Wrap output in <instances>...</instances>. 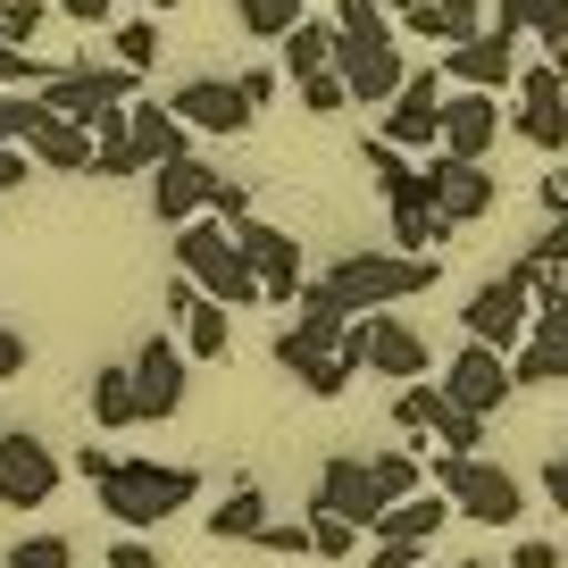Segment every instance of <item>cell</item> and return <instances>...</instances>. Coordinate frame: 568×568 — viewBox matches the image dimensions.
<instances>
[{"mask_svg":"<svg viewBox=\"0 0 568 568\" xmlns=\"http://www.w3.org/2000/svg\"><path fill=\"white\" fill-rule=\"evenodd\" d=\"M444 276V260H409V251H343L326 276H310L302 302L343 310V318H376V310H402L418 302L426 284Z\"/></svg>","mask_w":568,"mask_h":568,"instance_id":"1","label":"cell"},{"mask_svg":"<svg viewBox=\"0 0 568 568\" xmlns=\"http://www.w3.org/2000/svg\"><path fill=\"white\" fill-rule=\"evenodd\" d=\"M92 494H101V510L118 518L125 535H151V527H168L176 510H193V494H201V477L184 460H109V477H92Z\"/></svg>","mask_w":568,"mask_h":568,"instance_id":"2","label":"cell"},{"mask_svg":"<svg viewBox=\"0 0 568 568\" xmlns=\"http://www.w3.org/2000/svg\"><path fill=\"white\" fill-rule=\"evenodd\" d=\"M168 260H176V276H193L201 293H210V302H226V310L267 302L260 276H251V260H243V243H234V226H217V217L176 226V234H168Z\"/></svg>","mask_w":568,"mask_h":568,"instance_id":"3","label":"cell"},{"mask_svg":"<svg viewBox=\"0 0 568 568\" xmlns=\"http://www.w3.org/2000/svg\"><path fill=\"white\" fill-rule=\"evenodd\" d=\"M426 477H435V494L452 501V518H468V527H510V518H527V485H518L501 460H485V452H477V460L435 452Z\"/></svg>","mask_w":568,"mask_h":568,"instance_id":"4","label":"cell"},{"mask_svg":"<svg viewBox=\"0 0 568 568\" xmlns=\"http://www.w3.org/2000/svg\"><path fill=\"white\" fill-rule=\"evenodd\" d=\"M460 326H468V343H485V352L510 359L518 343L535 335V267H527V260H510L501 276H485L477 293H468Z\"/></svg>","mask_w":568,"mask_h":568,"instance_id":"5","label":"cell"},{"mask_svg":"<svg viewBox=\"0 0 568 568\" xmlns=\"http://www.w3.org/2000/svg\"><path fill=\"white\" fill-rule=\"evenodd\" d=\"M343 359L352 368H368V376H393V385H418L426 376V335L409 318H393V310H376V318H352L343 326Z\"/></svg>","mask_w":568,"mask_h":568,"instance_id":"6","label":"cell"},{"mask_svg":"<svg viewBox=\"0 0 568 568\" xmlns=\"http://www.w3.org/2000/svg\"><path fill=\"white\" fill-rule=\"evenodd\" d=\"M42 109H51V118H75L92 134L109 109H134V75L101 68V59H84V68H51V75H42Z\"/></svg>","mask_w":568,"mask_h":568,"instance_id":"7","label":"cell"},{"mask_svg":"<svg viewBox=\"0 0 568 568\" xmlns=\"http://www.w3.org/2000/svg\"><path fill=\"white\" fill-rule=\"evenodd\" d=\"M59 477H68V460L34 426H0V510H42L59 494Z\"/></svg>","mask_w":568,"mask_h":568,"instance_id":"8","label":"cell"},{"mask_svg":"<svg viewBox=\"0 0 568 568\" xmlns=\"http://www.w3.org/2000/svg\"><path fill=\"white\" fill-rule=\"evenodd\" d=\"M444 68H409V84L393 92V109H385V125L376 134L393 142V151H444Z\"/></svg>","mask_w":568,"mask_h":568,"instance_id":"9","label":"cell"},{"mask_svg":"<svg viewBox=\"0 0 568 568\" xmlns=\"http://www.w3.org/2000/svg\"><path fill=\"white\" fill-rule=\"evenodd\" d=\"M335 75H343V92H352V109H393V92L409 84L402 34H393V42H352V34H335Z\"/></svg>","mask_w":568,"mask_h":568,"instance_id":"10","label":"cell"},{"mask_svg":"<svg viewBox=\"0 0 568 568\" xmlns=\"http://www.w3.org/2000/svg\"><path fill=\"white\" fill-rule=\"evenodd\" d=\"M234 243H243V260H251V276H260L267 302H293V310H302L310 276H302V243H293V234L267 226V217H243V226H234Z\"/></svg>","mask_w":568,"mask_h":568,"instance_id":"11","label":"cell"},{"mask_svg":"<svg viewBox=\"0 0 568 568\" xmlns=\"http://www.w3.org/2000/svg\"><path fill=\"white\" fill-rule=\"evenodd\" d=\"M125 368H134L142 426H151V418H176V409H184V393H193V359H184V343H176V335H151L134 359H125Z\"/></svg>","mask_w":568,"mask_h":568,"instance_id":"12","label":"cell"},{"mask_svg":"<svg viewBox=\"0 0 568 568\" xmlns=\"http://www.w3.org/2000/svg\"><path fill=\"white\" fill-rule=\"evenodd\" d=\"M168 118H184V134H251L260 109H251L243 84H226V75H193V84L168 92Z\"/></svg>","mask_w":568,"mask_h":568,"instance_id":"13","label":"cell"},{"mask_svg":"<svg viewBox=\"0 0 568 568\" xmlns=\"http://www.w3.org/2000/svg\"><path fill=\"white\" fill-rule=\"evenodd\" d=\"M510 393H518V385H510V359H501V352H485V343H460V352H452V368H444V402H452V409L494 418Z\"/></svg>","mask_w":568,"mask_h":568,"instance_id":"14","label":"cell"},{"mask_svg":"<svg viewBox=\"0 0 568 568\" xmlns=\"http://www.w3.org/2000/svg\"><path fill=\"white\" fill-rule=\"evenodd\" d=\"M426 184H435V217L444 226H477V217H494V201H501V184H494V168H477V160H426Z\"/></svg>","mask_w":568,"mask_h":568,"instance_id":"15","label":"cell"},{"mask_svg":"<svg viewBox=\"0 0 568 568\" xmlns=\"http://www.w3.org/2000/svg\"><path fill=\"white\" fill-rule=\"evenodd\" d=\"M310 510H335V518H352V527L368 535L376 518H385V494H376V477H368V452H335V460L318 468Z\"/></svg>","mask_w":568,"mask_h":568,"instance_id":"16","label":"cell"},{"mask_svg":"<svg viewBox=\"0 0 568 568\" xmlns=\"http://www.w3.org/2000/svg\"><path fill=\"white\" fill-rule=\"evenodd\" d=\"M518 134L535 151H568V75L560 68H518Z\"/></svg>","mask_w":568,"mask_h":568,"instance_id":"17","label":"cell"},{"mask_svg":"<svg viewBox=\"0 0 568 568\" xmlns=\"http://www.w3.org/2000/svg\"><path fill=\"white\" fill-rule=\"evenodd\" d=\"M435 68H444V84H452V92H494V101H501V92L518 84V42L485 26L477 42H460V51H444V59H435Z\"/></svg>","mask_w":568,"mask_h":568,"instance_id":"18","label":"cell"},{"mask_svg":"<svg viewBox=\"0 0 568 568\" xmlns=\"http://www.w3.org/2000/svg\"><path fill=\"white\" fill-rule=\"evenodd\" d=\"M210 193H217V168H201L193 151L168 160V168H151V217H160L168 234L193 226V217H210Z\"/></svg>","mask_w":568,"mask_h":568,"instance_id":"19","label":"cell"},{"mask_svg":"<svg viewBox=\"0 0 568 568\" xmlns=\"http://www.w3.org/2000/svg\"><path fill=\"white\" fill-rule=\"evenodd\" d=\"M501 142V101L494 92H444V160H494Z\"/></svg>","mask_w":568,"mask_h":568,"instance_id":"20","label":"cell"},{"mask_svg":"<svg viewBox=\"0 0 568 568\" xmlns=\"http://www.w3.org/2000/svg\"><path fill=\"white\" fill-rule=\"evenodd\" d=\"M485 26H494V9H485V0H418V9L402 18V34L435 42V59H444V51H460V42H477Z\"/></svg>","mask_w":568,"mask_h":568,"instance_id":"21","label":"cell"},{"mask_svg":"<svg viewBox=\"0 0 568 568\" xmlns=\"http://www.w3.org/2000/svg\"><path fill=\"white\" fill-rule=\"evenodd\" d=\"M276 368L293 376L310 402H343V393H352V376H359L343 352H302V343H284V335H276Z\"/></svg>","mask_w":568,"mask_h":568,"instance_id":"22","label":"cell"},{"mask_svg":"<svg viewBox=\"0 0 568 568\" xmlns=\"http://www.w3.org/2000/svg\"><path fill=\"white\" fill-rule=\"evenodd\" d=\"M452 527V501L426 485V494H409V501H393L385 518L368 527V544H435V535Z\"/></svg>","mask_w":568,"mask_h":568,"instance_id":"23","label":"cell"},{"mask_svg":"<svg viewBox=\"0 0 568 568\" xmlns=\"http://www.w3.org/2000/svg\"><path fill=\"white\" fill-rule=\"evenodd\" d=\"M125 125H134V160H142V176L151 168H168V160H184V118H168V101H134L125 109Z\"/></svg>","mask_w":568,"mask_h":568,"instance_id":"24","label":"cell"},{"mask_svg":"<svg viewBox=\"0 0 568 568\" xmlns=\"http://www.w3.org/2000/svg\"><path fill=\"white\" fill-rule=\"evenodd\" d=\"M26 160L51 168V176H92V134L75 118H42L34 142H26Z\"/></svg>","mask_w":568,"mask_h":568,"instance_id":"25","label":"cell"},{"mask_svg":"<svg viewBox=\"0 0 568 568\" xmlns=\"http://www.w3.org/2000/svg\"><path fill=\"white\" fill-rule=\"evenodd\" d=\"M176 343H184V359H226L234 352V310L201 293V302L176 318Z\"/></svg>","mask_w":568,"mask_h":568,"instance_id":"26","label":"cell"},{"mask_svg":"<svg viewBox=\"0 0 568 568\" xmlns=\"http://www.w3.org/2000/svg\"><path fill=\"white\" fill-rule=\"evenodd\" d=\"M84 409L101 435H118V426H142V402H134V368H92L84 385Z\"/></svg>","mask_w":568,"mask_h":568,"instance_id":"27","label":"cell"},{"mask_svg":"<svg viewBox=\"0 0 568 568\" xmlns=\"http://www.w3.org/2000/svg\"><path fill=\"white\" fill-rule=\"evenodd\" d=\"M276 59H284L293 84H302V75H326V68H335V18H302L293 34L276 42Z\"/></svg>","mask_w":568,"mask_h":568,"instance_id":"28","label":"cell"},{"mask_svg":"<svg viewBox=\"0 0 568 568\" xmlns=\"http://www.w3.org/2000/svg\"><path fill=\"white\" fill-rule=\"evenodd\" d=\"M201 527H210L217 544H260V527H267V494H260V485H234V494H217V510L201 518Z\"/></svg>","mask_w":568,"mask_h":568,"instance_id":"29","label":"cell"},{"mask_svg":"<svg viewBox=\"0 0 568 568\" xmlns=\"http://www.w3.org/2000/svg\"><path fill=\"white\" fill-rule=\"evenodd\" d=\"M368 477H376V494H385V510H393V501L426 494V452H368Z\"/></svg>","mask_w":568,"mask_h":568,"instance_id":"30","label":"cell"},{"mask_svg":"<svg viewBox=\"0 0 568 568\" xmlns=\"http://www.w3.org/2000/svg\"><path fill=\"white\" fill-rule=\"evenodd\" d=\"M302 18H310L302 0H234V26H243V34H260V42H284Z\"/></svg>","mask_w":568,"mask_h":568,"instance_id":"31","label":"cell"},{"mask_svg":"<svg viewBox=\"0 0 568 568\" xmlns=\"http://www.w3.org/2000/svg\"><path fill=\"white\" fill-rule=\"evenodd\" d=\"M510 385H568V343H518L510 352Z\"/></svg>","mask_w":568,"mask_h":568,"instance_id":"32","label":"cell"},{"mask_svg":"<svg viewBox=\"0 0 568 568\" xmlns=\"http://www.w3.org/2000/svg\"><path fill=\"white\" fill-rule=\"evenodd\" d=\"M109 51H118L125 75H151L160 68V18H125L118 34H109Z\"/></svg>","mask_w":568,"mask_h":568,"instance_id":"33","label":"cell"},{"mask_svg":"<svg viewBox=\"0 0 568 568\" xmlns=\"http://www.w3.org/2000/svg\"><path fill=\"white\" fill-rule=\"evenodd\" d=\"M535 343H568V276L535 267Z\"/></svg>","mask_w":568,"mask_h":568,"instance_id":"34","label":"cell"},{"mask_svg":"<svg viewBox=\"0 0 568 568\" xmlns=\"http://www.w3.org/2000/svg\"><path fill=\"white\" fill-rule=\"evenodd\" d=\"M42 118H51V109H42V92H0V151H26Z\"/></svg>","mask_w":568,"mask_h":568,"instance_id":"35","label":"cell"},{"mask_svg":"<svg viewBox=\"0 0 568 568\" xmlns=\"http://www.w3.org/2000/svg\"><path fill=\"white\" fill-rule=\"evenodd\" d=\"M435 418H444V385H402L393 393V426H402V435H435Z\"/></svg>","mask_w":568,"mask_h":568,"instance_id":"36","label":"cell"},{"mask_svg":"<svg viewBox=\"0 0 568 568\" xmlns=\"http://www.w3.org/2000/svg\"><path fill=\"white\" fill-rule=\"evenodd\" d=\"M359 160H368V176H376V193H385V201L402 193L409 176H418V168H409V151H393L385 134H368V142H359Z\"/></svg>","mask_w":568,"mask_h":568,"instance_id":"37","label":"cell"},{"mask_svg":"<svg viewBox=\"0 0 568 568\" xmlns=\"http://www.w3.org/2000/svg\"><path fill=\"white\" fill-rule=\"evenodd\" d=\"M359 551V527L335 510H310V560H352Z\"/></svg>","mask_w":568,"mask_h":568,"instance_id":"38","label":"cell"},{"mask_svg":"<svg viewBox=\"0 0 568 568\" xmlns=\"http://www.w3.org/2000/svg\"><path fill=\"white\" fill-rule=\"evenodd\" d=\"M527 34L544 42V68L568 75V0H535V26H527Z\"/></svg>","mask_w":568,"mask_h":568,"instance_id":"39","label":"cell"},{"mask_svg":"<svg viewBox=\"0 0 568 568\" xmlns=\"http://www.w3.org/2000/svg\"><path fill=\"white\" fill-rule=\"evenodd\" d=\"M335 34H352V42H393V18L376 9V0H335Z\"/></svg>","mask_w":568,"mask_h":568,"instance_id":"40","label":"cell"},{"mask_svg":"<svg viewBox=\"0 0 568 568\" xmlns=\"http://www.w3.org/2000/svg\"><path fill=\"white\" fill-rule=\"evenodd\" d=\"M0 568H75V544H68V535H26Z\"/></svg>","mask_w":568,"mask_h":568,"instance_id":"41","label":"cell"},{"mask_svg":"<svg viewBox=\"0 0 568 568\" xmlns=\"http://www.w3.org/2000/svg\"><path fill=\"white\" fill-rule=\"evenodd\" d=\"M260 551H267V560H310V518H267Z\"/></svg>","mask_w":568,"mask_h":568,"instance_id":"42","label":"cell"},{"mask_svg":"<svg viewBox=\"0 0 568 568\" xmlns=\"http://www.w3.org/2000/svg\"><path fill=\"white\" fill-rule=\"evenodd\" d=\"M293 92H302L310 118H335V109H352V92H343V75H335V68H326V75H302Z\"/></svg>","mask_w":568,"mask_h":568,"instance_id":"43","label":"cell"},{"mask_svg":"<svg viewBox=\"0 0 568 568\" xmlns=\"http://www.w3.org/2000/svg\"><path fill=\"white\" fill-rule=\"evenodd\" d=\"M435 435H444V452H460V460H477V444H485V418H468V409H452V402H444V418H435Z\"/></svg>","mask_w":568,"mask_h":568,"instance_id":"44","label":"cell"},{"mask_svg":"<svg viewBox=\"0 0 568 568\" xmlns=\"http://www.w3.org/2000/svg\"><path fill=\"white\" fill-rule=\"evenodd\" d=\"M34 34H42V0H0V42L34 51Z\"/></svg>","mask_w":568,"mask_h":568,"instance_id":"45","label":"cell"},{"mask_svg":"<svg viewBox=\"0 0 568 568\" xmlns=\"http://www.w3.org/2000/svg\"><path fill=\"white\" fill-rule=\"evenodd\" d=\"M42 75H51V68H42L34 51H18V42H0V92H34Z\"/></svg>","mask_w":568,"mask_h":568,"instance_id":"46","label":"cell"},{"mask_svg":"<svg viewBox=\"0 0 568 568\" xmlns=\"http://www.w3.org/2000/svg\"><path fill=\"white\" fill-rule=\"evenodd\" d=\"M210 217H217V226H243V217H251V184L217 176V193H210Z\"/></svg>","mask_w":568,"mask_h":568,"instance_id":"47","label":"cell"},{"mask_svg":"<svg viewBox=\"0 0 568 568\" xmlns=\"http://www.w3.org/2000/svg\"><path fill=\"white\" fill-rule=\"evenodd\" d=\"M26 368H34V343H26V326L0 318V385H9V376H26Z\"/></svg>","mask_w":568,"mask_h":568,"instance_id":"48","label":"cell"},{"mask_svg":"<svg viewBox=\"0 0 568 568\" xmlns=\"http://www.w3.org/2000/svg\"><path fill=\"white\" fill-rule=\"evenodd\" d=\"M101 568H168V560H160L151 544H142V535H118V544L101 551Z\"/></svg>","mask_w":568,"mask_h":568,"instance_id":"49","label":"cell"},{"mask_svg":"<svg viewBox=\"0 0 568 568\" xmlns=\"http://www.w3.org/2000/svg\"><path fill=\"white\" fill-rule=\"evenodd\" d=\"M234 84H243V101H251V109H267V101L284 92V75H276V68H243Z\"/></svg>","mask_w":568,"mask_h":568,"instance_id":"50","label":"cell"},{"mask_svg":"<svg viewBox=\"0 0 568 568\" xmlns=\"http://www.w3.org/2000/svg\"><path fill=\"white\" fill-rule=\"evenodd\" d=\"M368 568H426V544H368Z\"/></svg>","mask_w":568,"mask_h":568,"instance_id":"51","label":"cell"},{"mask_svg":"<svg viewBox=\"0 0 568 568\" xmlns=\"http://www.w3.org/2000/svg\"><path fill=\"white\" fill-rule=\"evenodd\" d=\"M527 26H535V0H494V34H527Z\"/></svg>","mask_w":568,"mask_h":568,"instance_id":"52","label":"cell"},{"mask_svg":"<svg viewBox=\"0 0 568 568\" xmlns=\"http://www.w3.org/2000/svg\"><path fill=\"white\" fill-rule=\"evenodd\" d=\"M510 568H560V544H544V535H527V544H510Z\"/></svg>","mask_w":568,"mask_h":568,"instance_id":"53","label":"cell"},{"mask_svg":"<svg viewBox=\"0 0 568 568\" xmlns=\"http://www.w3.org/2000/svg\"><path fill=\"white\" fill-rule=\"evenodd\" d=\"M544 494H551V510L568 518V444H560V452L544 460Z\"/></svg>","mask_w":568,"mask_h":568,"instance_id":"54","label":"cell"},{"mask_svg":"<svg viewBox=\"0 0 568 568\" xmlns=\"http://www.w3.org/2000/svg\"><path fill=\"white\" fill-rule=\"evenodd\" d=\"M59 18H75V26H109V9H118V0H51Z\"/></svg>","mask_w":568,"mask_h":568,"instance_id":"55","label":"cell"},{"mask_svg":"<svg viewBox=\"0 0 568 568\" xmlns=\"http://www.w3.org/2000/svg\"><path fill=\"white\" fill-rule=\"evenodd\" d=\"M18 184H34V160H26V151H0V193H18Z\"/></svg>","mask_w":568,"mask_h":568,"instance_id":"56","label":"cell"},{"mask_svg":"<svg viewBox=\"0 0 568 568\" xmlns=\"http://www.w3.org/2000/svg\"><path fill=\"white\" fill-rule=\"evenodd\" d=\"M109 460H118V452H101V444L75 452V477H84V485H92V477H109Z\"/></svg>","mask_w":568,"mask_h":568,"instance_id":"57","label":"cell"},{"mask_svg":"<svg viewBox=\"0 0 568 568\" xmlns=\"http://www.w3.org/2000/svg\"><path fill=\"white\" fill-rule=\"evenodd\" d=\"M544 210H551V217H568V168H560V176H544Z\"/></svg>","mask_w":568,"mask_h":568,"instance_id":"58","label":"cell"},{"mask_svg":"<svg viewBox=\"0 0 568 568\" xmlns=\"http://www.w3.org/2000/svg\"><path fill=\"white\" fill-rule=\"evenodd\" d=\"M376 9H385V18H393V26H402V18H409V9H418V0H376Z\"/></svg>","mask_w":568,"mask_h":568,"instance_id":"59","label":"cell"},{"mask_svg":"<svg viewBox=\"0 0 568 568\" xmlns=\"http://www.w3.org/2000/svg\"><path fill=\"white\" fill-rule=\"evenodd\" d=\"M142 9H151V18H160V9H176V0H142Z\"/></svg>","mask_w":568,"mask_h":568,"instance_id":"60","label":"cell"},{"mask_svg":"<svg viewBox=\"0 0 568 568\" xmlns=\"http://www.w3.org/2000/svg\"><path fill=\"white\" fill-rule=\"evenodd\" d=\"M460 568H501V560H460Z\"/></svg>","mask_w":568,"mask_h":568,"instance_id":"61","label":"cell"},{"mask_svg":"<svg viewBox=\"0 0 568 568\" xmlns=\"http://www.w3.org/2000/svg\"><path fill=\"white\" fill-rule=\"evenodd\" d=\"M302 9H310V0H302Z\"/></svg>","mask_w":568,"mask_h":568,"instance_id":"62","label":"cell"},{"mask_svg":"<svg viewBox=\"0 0 568 568\" xmlns=\"http://www.w3.org/2000/svg\"><path fill=\"white\" fill-rule=\"evenodd\" d=\"M426 568H435V560H426Z\"/></svg>","mask_w":568,"mask_h":568,"instance_id":"63","label":"cell"}]
</instances>
